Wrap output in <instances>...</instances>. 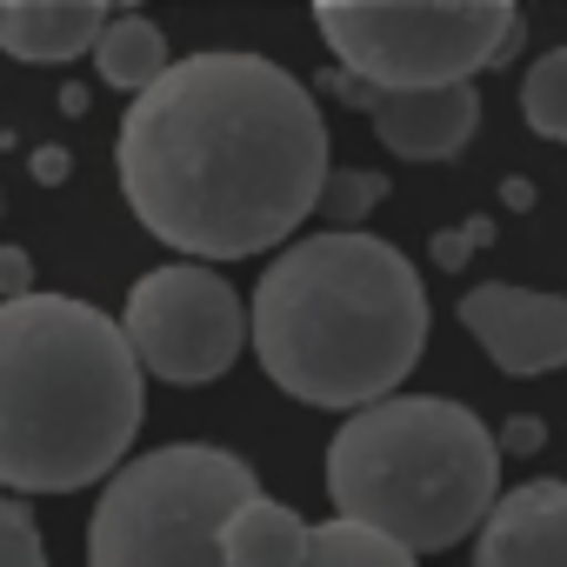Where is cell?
Listing matches in <instances>:
<instances>
[{"label":"cell","instance_id":"obj_1","mask_svg":"<svg viewBox=\"0 0 567 567\" xmlns=\"http://www.w3.org/2000/svg\"><path fill=\"white\" fill-rule=\"evenodd\" d=\"M328 127L315 94L260 54H187L121 121V187L141 227L194 260H247L321 207Z\"/></svg>","mask_w":567,"mask_h":567},{"label":"cell","instance_id":"obj_2","mask_svg":"<svg viewBox=\"0 0 567 567\" xmlns=\"http://www.w3.org/2000/svg\"><path fill=\"white\" fill-rule=\"evenodd\" d=\"M247 341L280 394L361 408L394 394L427 354V295L414 260L361 227L280 240L247 301Z\"/></svg>","mask_w":567,"mask_h":567},{"label":"cell","instance_id":"obj_3","mask_svg":"<svg viewBox=\"0 0 567 567\" xmlns=\"http://www.w3.org/2000/svg\"><path fill=\"white\" fill-rule=\"evenodd\" d=\"M141 427L127 328L68 295L0 301V487L74 494L107 481Z\"/></svg>","mask_w":567,"mask_h":567},{"label":"cell","instance_id":"obj_4","mask_svg":"<svg viewBox=\"0 0 567 567\" xmlns=\"http://www.w3.org/2000/svg\"><path fill=\"white\" fill-rule=\"evenodd\" d=\"M328 494L341 514L388 527L414 554H441L487 520L501 494V441L447 394H381L341 421Z\"/></svg>","mask_w":567,"mask_h":567},{"label":"cell","instance_id":"obj_5","mask_svg":"<svg viewBox=\"0 0 567 567\" xmlns=\"http://www.w3.org/2000/svg\"><path fill=\"white\" fill-rule=\"evenodd\" d=\"M260 494L254 467L227 447H154L141 461H121L94 501L87 520V560L94 567H214L220 527L234 507Z\"/></svg>","mask_w":567,"mask_h":567},{"label":"cell","instance_id":"obj_6","mask_svg":"<svg viewBox=\"0 0 567 567\" xmlns=\"http://www.w3.org/2000/svg\"><path fill=\"white\" fill-rule=\"evenodd\" d=\"M334 61L381 87H441L494 68L520 34V0H315Z\"/></svg>","mask_w":567,"mask_h":567},{"label":"cell","instance_id":"obj_7","mask_svg":"<svg viewBox=\"0 0 567 567\" xmlns=\"http://www.w3.org/2000/svg\"><path fill=\"white\" fill-rule=\"evenodd\" d=\"M127 348L141 354V374H161L174 388L220 381L234 354L247 348V301L200 260L154 267L127 295Z\"/></svg>","mask_w":567,"mask_h":567},{"label":"cell","instance_id":"obj_8","mask_svg":"<svg viewBox=\"0 0 567 567\" xmlns=\"http://www.w3.org/2000/svg\"><path fill=\"white\" fill-rule=\"evenodd\" d=\"M328 87L374 121V134L401 154V161H454L474 127H481V94L467 81H441V87H381L361 74H328Z\"/></svg>","mask_w":567,"mask_h":567},{"label":"cell","instance_id":"obj_9","mask_svg":"<svg viewBox=\"0 0 567 567\" xmlns=\"http://www.w3.org/2000/svg\"><path fill=\"white\" fill-rule=\"evenodd\" d=\"M461 328L514 381L567 368V301L560 295H534V288H514V280H481V288L461 295Z\"/></svg>","mask_w":567,"mask_h":567},{"label":"cell","instance_id":"obj_10","mask_svg":"<svg viewBox=\"0 0 567 567\" xmlns=\"http://www.w3.org/2000/svg\"><path fill=\"white\" fill-rule=\"evenodd\" d=\"M481 567H567V481H527L494 494L474 527Z\"/></svg>","mask_w":567,"mask_h":567},{"label":"cell","instance_id":"obj_11","mask_svg":"<svg viewBox=\"0 0 567 567\" xmlns=\"http://www.w3.org/2000/svg\"><path fill=\"white\" fill-rule=\"evenodd\" d=\"M107 28V0H0V54L14 61H74Z\"/></svg>","mask_w":567,"mask_h":567},{"label":"cell","instance_id":"obj_12","mask_svg":"<svg viewBox=\"0 0 567 567\" xmlns=\"http://www.w3.org/2000/svg\"><path fill=\"white\" fill-rule=\"evenodd\" d=\"M301 560H308V520L267 494H247L220 527V567H301Z\"/></svg>","mask_w":567,"mask_h":567},{"label":"cell","instance_id":"obj_13","mask_svg":"<svg viewBox=\"0 0 567 567\" xmlns=\"http://www.w3.org/2000/svg\"><path fill=\"white\" fill-rule=\"evenodd\" d=\"M94 68H101V81L107 87H121V94H141L147 81H161V68H167V34L154 28V21H141V14H127V21H107L101 34H94Z\"/></svg>","mask_w":567,"mask_h":567},{"label":"cell","instance_id":"obj_14","mask_svg":"<svg viewBox=\"0 0 567 567\" xmlns=\"http://www.w3.org/2000/svg\"><path fill=\"white\" fill-rule=\"evenodd\" d=\"M308 560H315V567H408L414 547L394 540L388 527H374V520L334 507V520L308 527Z\"/></svg>","mask_w":567,"mask_h":567},{"label":"cell","instance_id":"obj_15","mask_svg":"<svg viewBox=\"0 0 567 567\" xmlns=\"http://www.w3.org/2000/svg\"><path fill=\"white\" fill-rule=\"evenodd\" d=\"M520 114L540 141H567V48L540 54L520 81Z\"/></svg>","mask_w":567,"mask_h":567},{"label":"cell","instance_id":"obj_16","mask_svg":"<svg viewBox=\"0 0 567 567\" xmlns=\"http://www.w3.org/2000/svg\"><path fill=\"white\" fill-rule=\"evenodd\" d=\"M381 200H388V181L381 174H334L328 167V181H321V214H334V220H361Z\"/></svg>","mask_w":567,"mask_h":567},{"label":"cell","instance_id":"obj_17","mask_svg":"<svg viewBox=\"0 0 567 567\" xmlns=\"http://www.w3.org/2000/svg\"><path fill=\"white\" fill-rule=\"evenodd\" d=\"M41 560H48V547H41L34 514L14 494H0V567H41Z\"/></svg>","mask_w":567,"mask_h":567},{"label":"cell","instance_id":"obj_18","mask_svg":"<svg viewBox=\"0 0 567 567\" xmlns=\"http://www.w3.org/2000/svg\"><path fill=\"white\" fill-rule=\"evenodd\" d=\"M481 240H487V220H467V227H454V234L434 240V260H441V267H461L467 247H481Z\"/></svg>","mask_w":567,"mask_h":567},{"label":"cell","instance_id":"obj_19","mask_svg":"<svg viewBox=\"0 0 567 567\" xmlns=\"http://www.w3.org/2000/svg\"><path fill=\"white\" fill-rule=\"evenodd\" d=\"M34 288V260L21 254V247H0V301L8 295H28Z\"/></svg>","mask_w":567,"mask_h":567},{"label":"cell","instance_id":"obj_20","mask_svg":"<svg viewBox=\"0 0 567 567\" xmlns=\"http://www.w3.org/2000/svg\"><path fill=\"white\" fill-rule=\"evenodd\" d=\"M494 441H501V454H534V447L547 441V427H540L534 414H520V421H507V427H501Z\"/></svg>","mask_w":567,"mask_h":567},{"label":"cell","instance_id":"obj_21","mask_svg":"<svg viewBox=\"0 0 567 567\" xmlns=\"http://www.w3.org/2000/svg\"><path fill=\"white\" fill-rule=\"evenodd\" d=\"M34 181H48V187L68 181V154H61V147H41V154H34Z\"/></svg>","mask_w":567,"mask_h":567},{"label":"cell","instance_id":"obj_22","mask_svg":"<svg viewBox=\"0 0 567 567\" xmlns=\"http://www.w3.org/2000/svg\"><path fill=\"white\" fill-rule=\"evenodd\" d=\"M114 8H141V0H114Z\"/></svg>","mask_w":567,"mask_h":567},{"label":"cell","instance_id":"obj_23","mask_svg":"<svg viewBox=\"0 0 567 567\" xmlns=\"http://www.w3.org/2000/svg\"><path fill=\"white\" fill-rule=\"evenodd\" d=\"M0 207H8V200H0Z\"/></svg>","mask_w":567,"mask_h":567}]
</instances>
